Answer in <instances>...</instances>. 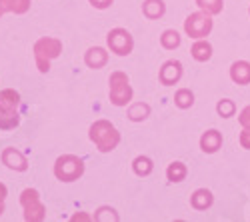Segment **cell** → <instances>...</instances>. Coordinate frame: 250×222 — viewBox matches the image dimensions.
I'll list each match as a JSON object with an SVG mask.
<instances>
[{
	"instance_id": "obj_24",
	"label": "cell",
	"mask_w": 250,
	"mask_h": 222,
	"mask_svg": "<svg viewBox=\"0 0 250 222\" xmlns=\"http://www.w3.org/2000/svg\"><path fill=\"white\" fill-rule=\"evenodd\" d=\"M92 218H94L96 222H118V220H120L118 212H116L112 206H100V208L94 212Z\"/></svg>"
},
{
	"instance_id": "obj_8",
	"label": "cell",
	"mask_w": 250,
	"mask_h": 222,
	"mask_svg": "<svg viewBox=\"0 0 250 222\" xmlns=\"http://www.w3.org/2000/svg\"><path fill=\"white\" fill-rule=\"evenodd\" d=\"M0 160H2V164H4L6 168H10V170H14V172H24V170L28 168L26 156L20 152L18 148H14V146L4 148L2 154H0Z\"/></svg>"
},
{
	"instance_id": "obj_30",
	"label": "cell",
	"mask_w": 250,
	"mask_h": 222,
	"mask_svg": "<svg viewBox=\"0 0 250 222\" xmlns=\"http://www.w3.org/2000/svg\"><path fill=\"white\" fill-rule=\"evenodd\" d=\"M70 220L72 222H88V220H92V216H88L86 212H76L70 216Z\"/></svg>"
},
{
	"instance_id": "obj_31",
	"label": "cell",
	"mask_w": 250,
	"mask_h": 222,
	"mask_svg": "<svg viewBox=\"0 0 250 222\" xmlns=\"http://www.w3.org/2000/svg\"><path fill=\"white\" fill-rule=\"evenodd\" d=\"M6 196H8V188H6L2 182H0V202H4Z\"/></svg>"
},
{
	"instance_id": "obj_2",
	"label": "cell",
	"mask_w": 250,
	"mask_h": 222,
	"mask_svg": "<svg viewBox=\"0 0 250 222\" xmlns=\"http://www.w3.org/2000/svg\"><path fill=\"white\" fill-rule=\"evenodd\" d=\"M60 54H62V42L58 38L44 36V38L36 40V44H34V60H36V68L42 74L50 70V62L54 58H58Z\"/></svg>"
},
{
	"instance_id": "obj_3",
	"label": "cell",
	"mask_w": 250,
	"mask_h": 222,
	"mask_svg": "<svg viewBox=\"0 0 250 222\" xmlns=\"http://www.w3.org/2000/svg\"><path fill=\"white\" fill-rule=\"evenodd\" d=\"M84 174V160L74 154H62L54 162V176L60 182H74Z\"/></svg>"
},
{
	"instance_id": "obj_21",
	"label": "cell",
	"mask_w": 250,
	"mask_h": 222,
	"mask_svg": "<svg viewBox=\"0 0 250 222\" xmlns=\"http://www.w3.org/2000/svg\"><path fill=\"white\" fill-rule=\"evenodd\" d=\"M20 124L18 110H0V130H12Z\"/></svg>"
},
{
	"instance_id": "obj_28",
	"label": "cell",
	"mask_w": 250,
	"mask_h": 222,
	"mask_svg": "<svg viewBox=\"0 0 250 222\" xmlns=\"http://www.w3.org/2000/svg\"><path fill=\"white\" fill-rule=\"evenodd\" d=\"M238 120H240V124H242V128H250V106H246V108H244V110L240 112Z\"/></svg>"
},
{
	"instance_id": "obj_14",
	"label": "cell",
	"mask_w": 250,
	"mask_h": 222,
	"mask_svg": "<svg viewBox=\"0 0 250 222\" xmlns=\"http://www.w3.org/2000/svg\"><path fill=\"white\" fill-rule=\"evenodd\" d=\"M166 12V4L164 0H144L142 2V14L150 18V20H156L160 16H164Z\"/></svg>"
},
{
	"instance_id": "obj_7",
	"label": "cell",
	"mask_w": 250,
	"mask_h": 222,
	"mask_svg": "<svg viewBox=\"0 0 250 222\" xmlns=\"http://www.w3.org/2000/svg\"><path fill=\"white\" fill-rule=\"evenodd\" d=\"M106 44L116 56H128L134 48V40L126 28H112L106 34Z\"/></svg>"
},
{
	"instance_id": "obj_10",
	"label": "cell",
	"mask_w": 250,
	"mask_h": 222,
	"mask_svg": "<svg viewBox=\"0 0 250 222\" xmlns=\"http://www.w3.org/2000/svg\"><path fill=\"white\" fill-rule=\"evenodd\" d=\"M108 62V52L104 50L102 46H92L84 52V64L92 70H98L102 66H106Z\"/></svg>"
},
{
	"instance_id": "obj_16",
	"label": "cell",
	"mask_w": 250,
	"mask_h": 222,
	"mask_svg": "<svg viewBox=\"0 0 250 222\" xmlns=\"http://www.w3.org/2000/svg\"><path fill=\"white\" fill-rule=\"evenodd\" d=\"M190 52H192L194 60H198V62H206V60L212 58V44L206 42L204 38H200V40H196V42L192 44Z\"/></svg>"
},
{
	"instance_id": "obj_9",
	"label": "cell",
	"mask_w": 250,
	"mask_h": 222,
	"mask_svg": "<svg viewBox=\"0 0 250 222\" xmlns=\"http://www.w3.org/2000/svg\"><path fill=\"white\" fill-rule=\"evenodd\" d=\"M158 78L164 86H174L182 78V62L180 60H168V62H164L158 72Z\"/></svg>"
},
{
	"instance_id": "obj_1",
	"label": "cell",
	"mask_w": 250,
	"mask_h": 222,
	"mask_svg": "<svg viewBox=\"0 0 250 222\" xmlns=\"http://www.w3.org/2000/svg\"><path fill=\"white\" fill-rule=\"evenodd\" d=\"M88 138L96 144L100 152H112L120 142V132L108 120H96L88 128Z\"/></svg>"
},
{
	"instance_id": "obj_19",
	"label": "cell",
	"mask_w": 250,
	"mask_h": 222,
	"mask_svg": "<svg viewBox=\"0 0 250 222\" xmlns=\"http://www.w3.org/2000/svg\"><path fill=\"white\" fill-rule=\"evenodd\" d=\"M132 170H134V174L136 176H148L152 170H154V164H152V160L148 158V156H136L134 160H132Z\"/></svg>"
},
{
	"instance_id": "obj_5",
	"label": "cell",
	"mask_w": 250,
	"mask_h": 222,
	"mask_svg": "<svg viewBox=\"0 0 250 222\" xmlns=\"http://www.w3.org/2000/svg\"><path fill=\"white\" fill-rule=\"evenodd\" d=\"M20 206L24 208L26 222H40L46 218V208L40 202V194L34 188H24L20 192Z\"/></svg>"
},
{
	"instance_id": "obj_6",
	"label": "cell",
	"mask_w": 250,
	"mask_h": 222,
	"mask_svg": "<svg viewBox=\"0 0 250 222\" xmlns=\"http://www.w3.org/2000/svg\"><path fill=\"white\" fill-rule=\"evenodd\" d=\"M212 18H210V14H206V12H194V14H190L188 18L184 20V32L188 34L190 38H196V40H200V38H206L208 34L212 32Z\"/></svg>"
},
{
	"instance_id": "obj_12",
	"label": "cell",
	"mask_w": 250,
	"mask_h": 222,
	"mask_svg": "<svg viewBox=\"0 0 250 222\" xmlns=\"http://www.w3.org/2000/svg\"><path fill=\"white\" fill-rule=\"evenodd\" d=\"M214 202V196L210 190H206V188H198L192 192L190 196V204L194 210H206V208H210Z\"/></svg>"
},
{
	"instance_id": "obj_23",
	"label": "cell",
	"mask_w": 250,
	"mask_h": 222,
	"mask_svg": "<svg viewBox=\"0 0 250 222\" xmlns=\"http://www.w3.org/2000/svg\"><path fill=\"white\" fill-rule=\"evenodd\" d=\"M174 104H176L178 108H182V110L190 108V106L194 104V94H192V90H188V88L176 90V94H174Z\"/></svg>"
},
{
	"instance_id": "obj_26",
	"label": "cell",
	"mask_w": 250,
	"mask_h": 222,
	"mask_svg": "<svg viewBox=\"0 0 250 222\" xmlns=\"http://www.w3.org/2000/svg\"><path fill=\"white\" fill-rule=\"evenodd\" d=\"M216 112H218L222 118H230V116H234V112H236V106H234V102H232V100L222 98L220 102L216 104Z\"/></svg>"
},
{
	"instance_id": "obj_17",
	"label": "cell",
	"mask_w": 250,
	"mask_h": 222,
	"mask_svg": "<svg viewBox=\"0 0 250 222\" xmlns=\"http://www.w3.org/2000/svg\"><path fill=\"white\" fill-rule=\"evenodd\" d=\"M30 8V0H0V12L24 14Z\"/></svg>"
},
{
	"instance_id": "obj_25",
	"label": "cell",
	"mask_w": 250,
	"mask_h": 222,
	"mask_svg": "<svg viewBox=\"0 0 250 222\" xmlns=\"http://www.w3.org/2000/svg\"><path fill=\"white\" fill-rule=\"evenodd\" d=\"M196 4H198V8H200L202 12L210 14V16L222 12V8H224V2H222V0H196Z\"/></svg>"
},
{
	"instance_id": "obj_27",
	"label": "cell",
	"mask_w": 250,
	"mask_h": 222,
	"mask_svg": "<svg viewBox=\"0 0 250 222\" xmlns=\"http://www.w3.org/2000/svg\"><path fill=\"white\" fill-rule=\"evenodd\" d=\"M88 2H90L96 10H106V8H110V6H112L114 0H88Z\"/></svg>"
},
{
	"instance_id": "obj_32",
	"label": "cell",
	"mask_w": 250,
	"mask_h": 222,
	"mask_svg": "<svg viewBox=\"0 0 250 222\" xmlns=\"http://www.w3.org/2000/svg\"><path fill=\"white\" fill-rule=\"evenodd\" d=\"M2 212H4V202H0V216H2Z\"/></svg>"
},
{
	"instance_id": "obj_22",
	"label": "cell",
	"mask_w": 250,
	"mask_h": 222,
	"mask_svg": "<svg viewBox=\"0 0 250 222\" xmlns=\"http://www.w3.org/2000/svg\"><path fill=\"white\" fill-rule=\"evenodd\" d=\"M180 42H182L180 34H178L176 30H172V28L164 30L162 36H160V44H162V48H166V50H174V48H178Z\"/></svg>"
},
{
	"instance_id": "obj_29",
	"label": "cell",
	"mask_w": 250,
	"mask_h": 222,
	"mask_svg": "<svg viewBox=\"0 0 250 222\" xmlns=\"http://www.w3.org/2000/svg\"><path fill=\"white\" fill-rule=\"evenodd\" d=\"M240 144H242V148L250 150V128H244L240 132Z\"/></svg>"
},
{
	"instance_id": "obj_13",
	"label": "cell",
	"mask_w": 250,
	"mask_h": 222,
	"mask_svg": "<svg viewBox=\"0 0 250 222\" xmlns=\"http://www.w3.org/2000/svg\"><path fill=\"white\" fill-rule=\"evenodd\" d=\"M230 78L236 84H250V62H246V60H236L230 66Z\"/></svg>"
},
{
	"instance_id": "obj_11",
	"label": "cell",
	"mask_w": 250,
	"mask_h": 222,
	"mask_svg": "<svg viewBox=\"0 0 250 222\" xmlns=\"http://www.w3.org/2000/svg\"><path fill=\"white\" fill-rule=\"evenodd\" d=\"M220 146H222V134H220L218 130L210 128V130H206V132L202 134V138H200V148H202V152L214 154Z\"/></svg>"
},
{
	"instance_id": "obj_4",
	"label": "cell",
	"mask_w": 250,
	"mask_h": 222,
	"mask_svg": "<svg viewBox=\"0 0 250 222\" xmlns=\"http://www.w3.org/2000/svg\"><path fill=\"white\" fill-rule=\"evenodd\" d=\"M108 84H110V102L114 106H126L130 104L132 100V88H130V82H128V76L116 70L110 74L108 78Z\"/></svg>"
},
{
	"instance_id": "obj_18",
	"label": "cell",
	"mask_w": 250,
	"mask_h": 222,
	"mask_svg": "<svg viewBox=\"0 0 250 222\" xmlns=\"http://www.w3.org/2000/svg\"><path fill=\"white\" fill-rule=\"evenodd\" d=\"M126 116L132 122H142V120H146L150 116V106L146 102H134V104H130Z\"/></svg>"
},
{
	"instance_id": "obj_20",
	"label": "cell",
	"mask_w": 250,
	"mask_h": 222,
	"mask_svg": "<svg viewBox=\"0 0 250 222\" xmlns=\"http://www.w3.org/2000/svg\"><path fill=\"white\" fill-rule=\"evenodd\" d=\"M186 174H188V168H186V164L184 162H172V164H168V168H166V178L170 180V182H182V180L186 178Z\"/></svg>"
},
{
	"instance_id": "obj_33",
	"label": "cell",
	"mask_w": 250,
	"mask_h": 222,
	"mask_svg": "<svg viewBox=\"0 0 250 222\" xmlns=\"http://www.w3.org/2000/svg\"><path fill=\"white\" fill-rule=\"evenodd\" d=\"M0 16H2V12H0Z\"/></svg>"
},
{
	"instance_id": "obj_15",
	"label": "cell",
	"mask_w": 250,
	"mask_h": 222,
	"mask_svg": "<svg viewBox=\"0 0 250 222\" xmlns=\"http://www.w3.org/2000/svg\"><path fill=\"white\" fill-rule=\"evenodd\" d=\"M20 106V94L12 88L0 90V110H18Z\"/></svg>"
}]
</instances>
